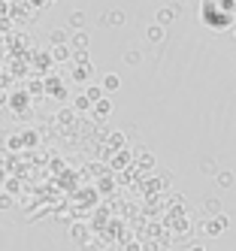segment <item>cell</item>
<instances>
[{
    "label": "cell",
    "instance_id": "277c9868",
    "mask_svg": "<svg viewBox=\"0 0 236 251\" xmlns=\"http://www.w3.org/2000/svg\"><path fill=\"white\" fill-rule=\"evenodd\" d=\"M179 15V6H173V9H167V6H160L157 9V25H170L173 19Z\"/></svg>",
    "mask_w": 236,
    "mask_h": 251
},
{
    "label": "cell",
    "instance_id": "5b68a950",
    "mask_svg": "<svg viewBox=\"0 0 236 251\" xmlns=\"http://www.w3.org/2000/svg\"><path fill=\"white\" fill-rule=\"evenodd\" d=\"M94 112H97V118H106L109 112H112V100H109V97L97 100V103H94Z\"/></svg>",
    "mask_w": 236,
    "mask_h": 251
},
{
    "label": "cell",
    "instance_id": "2e32d148",
    "mask_svg": "<svg viewBox=\"0 0 236 251\" xmlns=\"http://www.w3.org/2000/svg\"><path fill=\"white\" fill-rule=\"evenodd\" d=\"M73 106H76V109H88V106H91V100L82 94V97H76V100H73Z\"/></svg>",
    "mask_w": 236,
    "mask_h": 251
},
{
    "label": "cell",
    "instance_id": "9a60e30c",
    "mask_svg": "<svg viewBox=\"0 0 236 251\" xmlns=\"http://www.w3.org/2000/svg\"><path fill=\"white\" fill-rule=\"evenodd\" d=\"M52 43H54V46H64V43H67V33H64V30H54V33H52Z\"/></svg>",
    "mask_w": 236,
    "mask_h": 251
},
{
    "label": "cell",
    "instance_id": "e0dca14e",
    "mask_svg": "<svg viewBox=\"0 0 236 251\" xmlns=\"http://www.w3.org/2000/svg\"><path fill=\"white\" fill-rule=\"evenodd\" d=\"M109 142H112L115 149H121L124 146V133H112V136H109Z\"/></svg>",
    "mask_w": 236,
    "mask_h": 251
},
{
    "label": "cell",
    "instance_id": "44dd1931",
    "mask_svg": "<svg viewBox=\"0 0 236 251\" xmlns=\"http://www.w3.org/2000/svg\"><path fill=\"white\" fill-rule=\"evenodd\" d=\"M233 37H236V30H233Z\"/></svg>",
    "mask_w": 236,
    "mask_h": 251
},
{
    "label": "cell",
    "instance_id": "9c48e42d",
    "mask_svg": "<svg viewBox=\"0 0 236 251\" xmlns=\"http://www.w3.org/2000/svg\"><path fill=\"white\" fill-rule=\"evenodd\" d=\"M85 97H88L91 103H97V100H103V97H106V91H103V88H100V85H91V88H88V91H85Z\"/></svg>",
    "mask_w": 236,
    "mask_h": 251
},
{
    "label": "cell",
    "instance_id": "30bf717a",
    "mask_svg": "<svg viewBox=\"0 0 236 251\" xmlns=\"http://www.w3.org/2000/svg\"><path fill=\"white\" fill-rule=\"evenodd\" d=\"M70 55H73V49H70L67 43H64V46H54V61H67Z\"/></svg>",
    "mask_w": 236,
    "mask_h": 251
},
{
    "label": "cell",
    "instance_id": "7a4b0ae2",
    "mask_svg": "<svg viewBox=\"0 0 236 251\" xmlns=\"http://www.w3.org/2000/svg\"><path fill=\"white\" fill-rule=\"evenodd\" d=\"M145 37H149L152 43H163V37H167V27H163V25H149V30H145Z\"/></svg>",
    "mask_w": 236,
    "mask_h": 251
},
{
    "label": "cell",
    "instance_id": "4fadbf2b",
    "mask_svg": "<svg viewBox=\"0 0 236 251\" xmlns=\"http://www.w3.org/2000/svg\"><path fill=\"white\" fill-rule=\"evenodd\" d=\"M206 212H209V215H221V200H218V197L206 200Z\"/></svg>",
    "mask_w": 236,
    "mask_h": 251
},
{
    "label": "cell",
    "instance_id": "6da1fadb",
    "mask_svg": "<svg viewBox=\"0 0 236 251\" xmlns=\"http://www.w3.org/2000/svg\"><path fill=\"white\" fill-rule=\"evenodd\" d=\"M227 215H215V218H209L206 224H203V233H206V236H218V233H224L227 230Z\"/></svg>",
    "mask_w": 236,
    "mask_h": 251
},
{
    "label": "cell",
    "instance_id": "8fae6325",
    "mask_svg": "<svg viewBox=\"0 0 236 251\" xmlns=\"http://www.w3.org/2000/svg\"><path fill=\"white\" fill-rule=\"evenodd\" d=\"M215 182H218V185H221V188H230V185H233V173H227V170H221V173H218V176H215Z\"/></svg>",
    "mask_w": 236,
    "mask_h": 251
},
{
    "label": "cell",
    "instance_id": "8992f818",
    "mask_svg": "<svg viewBox=\"0 0 236 251\" xmlns=\"http://www.w3.org/2000/svg\"><path fill=\"white\" fill-rule=\"evenodd\" d=\"M70 49H76V51H85V49H88V33H85V30H79L76 37L70 40Z\"/></svg>",
    "mask_w": 236,
    "mask_h": 251
},
{
    "label": "cell",
    "instance_id": "52a82bcc",
    "mask_svg": "<svg viewBox=\"0 0 236 251\" xmlns=\"http://www.w3.org/2000/svg\"><path fill=\"white\" fill-rule=\"evenodd\" d=\"M136 160H139V167H145V170L155 167V157L149 154V149H136Z\"/></svg>",
    "mask_w": 236,
    "mask_h": 251
},
{
    "label": "cell",
    "instance_id": "5bb4252c",
    "mask_svg": "<svg viewBox=\"0 0 236 251\" xmlns=\"http://www.w3.org/2000/svg\"><path fill=\"white\" fill-rule=\"evenodd\" d=\"M124 61L131 64V67H136V64L142 61V55H139V51H133V49H131V51H127V55H124Z\"/></svg>",
    "mask_w": 236,
    "mask_h": 251
},
{
    "label": "cell",
    "instance_id": "3957f363",
    "mask_svg": "<svg viewBox=\"0 0 236 251\" xmlns=\"http://www.w3.org/2000/svg\"><path fill=\"white\" fill-rule=\"evenodd\" d=\"M100 88H103L106 94H112V91H118V88H121V79H118L115 73H106V76H103V82H100Z\"/></svg>",
    "mask_w": 236,
    "mask_h": 251
},
{
    "label": "cell",
    "instance_id": "d6986e66",
    "mask_svg": "<svg viewBox=\"0 0 236 251\" xmlns=\"http://www.w3.org/2000/svg\"><path fill=\"white\" fill-rule=\"evenodd\" d=\"M25 103H27V97H25V94H22V97H12V109H22Z\"/></svg>",
    "mask_w": 236,
    "mask_h": 251
},
{
    "label": "cell",
    "instance_id": "ffe728a7",
    "mask_svg": "<svg viewBox=\"0 0 236 251\" xmlns=\"http://www.w3.org/2000/svg\"><path fill=\"white\" fill-rule=\"evenodd\" d=\"M191 251H203V248H197V245H194V248H191Z\"/></svg>",
    "mask_w": 236,
    "mask_h": 251
},
{
    "label": "cell",
    "instance_id": "ba28073f",
    "mask_svg": "<svg viewBox=\"0 0 236 251\" xmlns=\"http://www.w3.org/2000/svg\"><path fill=\"white\" fill-rule=\"evenodd\" d=\"M85 22H88V15H85L82 9H76V12H70V27H76V30H82V27H85Z\"/></svg>",
    "mask_w": 236,
    "mask_h": 251
},
{
    "label": "cell",
    "instance_id": "7c38bea8",
    "mask_svg": "<svg viewBox=\"0 0 236 251\" xmlns=\"http://www.w3.org/2000/svg\"><path fill=\"white\" fill-rule=\"evenodd\" d=\"M106 22H109V25H124V12H121V9H109Z\"/></svg>",
    "mask_w": 236,
    "mask_h": 251
},
{
    "label": "cell",
    "instance_id": "ac0fdd59",
    "mask_svg": "<svg viewBox=\"0 0 236 251\" xmlns=\"http://www.w3.org/2000/svg\"><path fill=\"white\" fill-rule=\"evenodd\" d=\"M0 209H12V197L9 194H0Z\"/></svg>",
    "mask_w": 236,
    "mask_h": 251
}]
</instances>
